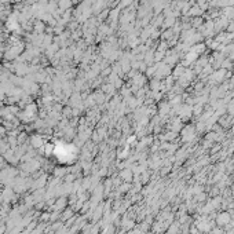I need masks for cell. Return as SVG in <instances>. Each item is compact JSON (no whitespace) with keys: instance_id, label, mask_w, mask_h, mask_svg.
Returning a JSON list of instances; mask_svg holds the SVG:
<instances>
[{"instance_id":"cell-1","label":"cell","mask_w":234,"mask_h":234,"mask_svg":"<svg viewBox=\"0 0 234 234\" xmlns=\"http://www.w3.org/2000/svg\"><path fill=\"white\" fill-rule=\"evenodd\" d=\"M224 14H226V18L227 19H234V7H224Z\"/></svg>"},{"instance_id":"cell-2","label":"cell","mask_w":234,"mask_h":234,"mask_svg":"<svg viewBox=\"0 0 234 234\" xmlns=\"http://www.w3.org/2000/svg\"><path fill=\"white\" fill-rule=\"evenodd\" d=\"M201 13H203V10H201V8L198 7V6H195V7H191L190 10L187 11V14H189V15H195V17H197V15H200Z\"/></svg>"},{"instance_id":"cell-3","label":"cell","mask_w":234,"mask_h":234,"mask_svg":"<svg viewBox=\"0 0 234 234\" xmlns=\"http://www.w3.org/2000/svg\"><path fill=\"white\" fill-rule=\"evenodd\" d=\"M230 220V218H229V215H226V214H223V215H220V218L218 219V223L219 224H226L227 222Z\"/></svg>"},{"instance_id":"cell-4","label":"cell","mask_w":234,"mask_h":234,"mask_svg":"<svg viewBox=\"0 0 234 234\" xmlns=\"http://www.w3.org/2000/svg\"><path fill=\"white\" fill-rule=\"evenodd\" d=\"M191 23H193V26H194V28H197V26H200L201 23H203V18L197 17V18H195V19H193V22H191Z\"/></svg>"}]
</instances>
